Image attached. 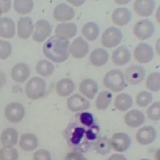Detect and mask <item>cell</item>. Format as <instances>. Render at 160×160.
<instances>
[{
    "instance_id": "39",
    "label": "cell",
    "mask_w": 160,
    "mask_h": 160,
    "mask_svg": "<svg viewBox=\"0 0 160 160\" xmlns=\"http://www.w3.org/2000/svg\"><path fill=\"white\" fill-rule=\"evenodd\" d=\"M12 46L8 41L0 39V58L5 59L11 54Z\"/></svg>"
},
{
    "instance_id": "19",
    "label": "cell",
    "mask_w": 160,
    "mask_h": 160,
    "mask_svg": "<svg viewBox=\"0 0 160 160\" xmlns=\"http://www.w3.org/2000/svg\"><path fill=\"white\" fill-rule=\"evenodd\" d=\"M112 58L115 64L121 66L126 64L130 61L131 55L129 50L126 47L121 46L113 52Z\"/></svg>"
},
{
    "instance_id": "44",
    "label": "cell",
    "mask_w": 160,
    "mask_h": 160,
    "mask_svg": "<svg viewBox=\"0 0 160 160\" xmlns=\"http://www.w3.org/2000/svg\"><path fill=\"white\" fill-rule=\"evenodd\" d=\"M107 160H126L123 155L119 154H114L111 156Z\"/></svg>"
},
{
    "instance_id": "1",
    "label": "cell",
    "mask_w": 160,
    "mask_h": 160,
    "mask_svg": "<svg viewBox=\"0 0 160 160\" xmlns=\"http://www.w3.org/2000/svg\"><path fill=\"white\" fill-rule=\"evenodd\" d=\"M68 130L66 133L67 139L74 149L81 151H86L97 137L98 128L94 126L87 130L77 126Z\"/></svg>"
},
{
    "instance_id": "16",
    "label": "cell",
    "mask_w": 160,
    "mask_h": 160,
    "mask_svg": "<svg viewBox=\"0 0 160 160\" xmlns=\"http://www.w3.org/2000/svg\"><path fill=\"white\" fill-rule=\"evenodd\" d=\"M67 104L68 108L73 112L86 110L89 108L90 106L88 101L78 94L70 97L68 100Z\"/></svg>"
},
{
    "instance_id": "40",
    "label": "cell",
    "mask_w": 160,
    "mask_h": 160,
    "mask_svg": "<svg viewBox=\"0 0 160 160\" xmlns=\"http://www.w3.org/2000/svg\"><path fill=\"white\" fill-rule=\"evenodd\" d=\"M34 160H51L50 153L47 150L41 149L36 151L33 155Z\"/></svg>"
},
{
    "instance_id": "41",
    "label": "cell",
    "mask_w": 160,
    "mask_h": 160,
    "mask_svg": "<svg viewBox=\"0 0 160 160\" xmlns=\"http://www.w3.org/2000/svg\"><path fill=\"white\" fill-rule=\"evenodd\" d=\"M80 118L81 123L86 126L90 127L93 123V117L89 113L85 112L82 113L80 115Z\"/></svg>"
},
{
    "instance_id": "12",
    "label": "cell",
    "mask_w": 160,
    "mask_h": 160,
    "mask_svg": "<svg viewBox=\"0 0 160 160\" xmlns=\"http://www.w3.org/2000/svg\"><path fill=\"white\" fill-rule=\"evenodd\" d=\"M53 15L56 20L65 21L69 20L74 17L75 12L72 7L62 3L58 5L55 8Z\"/></svg>"
},
{
    "instance_id": "20",
    "label": "cell",
    "mask_w": 160,
    "mask_h": 160,
    "mask_svg": "<svg viewBox=\"0 0 160 160\" xmlns=\"http://www.w3.org/2000/svg\"><path fill=\"white\" fill-rule=\"evenodd\" d=\"M124 121L128 126L137 127L144 123L145 117L141 111L137 110H133L126 114L124 117Z\"/></svg>"
},
{
    "instance_id": "38",
    "label": "cell",
    "mask_w": 160,
    "mask_h": 160,
    "mask_svg": "<svg viewBox=\"0 0 160 160\" xmlns=\"http://www.w3.org/2000/svg\"><path fill=\"white\" fill-rule=\"evenodd\" d=\"M148 118L151 120L158 121L160 119V102H156L152 104L147 110Z\"/></svg>"
},
{
    "instance_id": "7",
    "label": "cell",
    "mask_w": 160,
    "mask_h": 160,
    "mask_svg": "<svg viewBox=\"0 0 160 160\" xmlns=\"http://www.w3.org/2000/svg\"><path fill=\"white\" fill-rule=\"evenodd\" d=\"M134 56L138 62L142 63H148L152 60L153 58V48L147 43H140L135 49Z\"/></svg>"
},
{
    "instance_id": "10",
    "label": "cell",
    "mask_w": 160,
    "mask_h": 160,
    "mask_svg": "<svg viewBox=\"0 0 160 160\" xmlns=\"http://www.w3.org/2000/svg\"><path fill=\"white\" fill-rule=\"evenodd\" d=\"M109 141L111 146L114 150L118 152L126 151L130 143L129 137L126 134L122 132L114 134Z\"/></svg>"
},
{
    "instance_id": "23",
    "label": "cell",
    "mask_w": 160,
    "mask_h": 160,
    "mask_svg": "<svg viewBox=\"0 0 160 160\" xmlns=\"http://www.w3.org/2000/svg\"><path fill=\"white\" fill-rule=\"evenodd\" d=\"M18 133L17 131L12 128H8L2 132L0 141L4 147H12L17 143Z\"/></svg>"
},
{
    "instance_id": "31",
    "label": "cell",
    "mask_w": 160,
    "mask_h": 160,
    "mask_svg": "<svg viewBox=\"0 0 160 160\" xmlns=\"http://www.w3.org/2000/svg\"><path fill=\"white\" fill-rule=\"evenodd\" d=\"M112 98V94L108 91L101 92L98 95L96 101V105L99 110L106 109L109 105Z\"/></svg>"
},
{
    "instance_id": "33",
    "label": "cell",
    "mask_w": 160,
    "mask_h": 160,
    "mask_svg": "<svg viewBox=\"0 0 160 160\" xmlns=\"http://www.w3.org/2000/svg\"><path fill=\"white\" fill-rule=\"evenodd\" d=\"M14 7L18 13L26 14L30 12L33 6L32 0H14Z\"/></svg>"
},
{
    "instance_id": "46",
    "label": "cell",
    "mask_w": 160,
    "mask_h": 160,
    "mask_svg": "<svg viewBox=\"0 0 160 160\" xmlns=\"http://www.w3.org/2000/svg\"><path fill=\"white\" fill-rule=\"evenodd\" d=\"M68 2H69L70 3L73 4L74 5L78 6L80 5L81 4H82V3H83L84 1H78V2H77V1H69Z\"/></svg>"
},
{
    "instance_id": "15",
    "label": "cell",
    "mask_w": 160,
    "mask_h": 160,
    "mask_svg": "<svg viewBox=\"0 0 160 160\" xmlns=\"http://www.w3.org/2000/svg\"><path fill=\"white\" fill-rule=\"evenodd\" d=\"M17 24L18 36L24 39L29 38L33 29L32 19L28 17H21L18 20Z\"/></svg>"
},
{
    "instance_id": "25",
    "label": "cell",
    "mask_w": 160,
    "mask_h": 160,
    "mask_svg": "<svg viewBox=\"0 0 160 160\" xmlns=\"http://www.w3.org/2000/svg\"><path fill=\"white\" fill-rule=\"evenodd\" d=\"M98 86L96 82L91 79H87L80 84L79 90L81 92L88 98H93L98 91Z\"/></svg>"
},
{
    "instance_id": "9",
    "label": "cell",
    "mask_w": 160,
    "mask_h": 160,
    "mask_svg": "<svg viewBox=\"0 0 160 160\" xmlns=\"http://www.w3.org/2000/svg\"><path fill=\"white\" fill-rule=\"evenodd\" d=\"M125 74L127 81L129 83L132 85H136L143 80L145 73L143 67L133 65L126 70Z\"/></svg>"
},
{
    "instance_id": "22",
    "label": "cell",
    "mask_w": 160,
    "mask_h": 160,
    "mask_svg": "<svg viewBox=\"0 0 160 160\" xmlns=\"http://www.w3.org/2000/svg\"><path fill=\"white\" fill-rule=\"evenodd\" d=\"M15 31V23L11 19L7 17L0 18V36L12 38L14 35Z\"/></svg>"
},
{
    "instance_id": "45",
    "label": "cell",
    "mask_w": 160,
    "mask_h": 160,
    "mask_svg": "<svg viewBox=\"0 0 160 160\" xmlns=\"http://www.w3.org/2000/svg\"><path fill=\"white\" fill-rule=\"evenodd\" d=\"M6 78L4 73L0 71V88L5 83Z\"/></svg>"
},
{
    "instance_id": "13",
    "label": "cell",
    "mask_w": 160,
    "mask_h": 160,
    "mask_svg": "<svg viewBox=\"0 0 160 160\" xmlns=\"http://www.w3.org/2000/svg\"><path fill=\"white\" fill-rule=\"evenodd\" d=\"M156 3L154 0H136L135 1L134 9L139 16L147 17L151 15L153 12Z\"/></svg>"
},
{
    "instance_id": "17",
    "label": "cell",
    "mask_w": 160,
    "mask_h": 160,
    "mask_svg": "<svg viewBox=\"0 0 160 160\" xmlns=\"http://www.w3.org/2000/svg\"><path fill=\"white\" fill-rule=\"evenodd\" d=\"M156 136V132L152 126H144L137 132L136 137L138 142L142 144H147L152 142Z\"/></svg>"
},
{
    "instance_id": "5",
    "label": "cell",
    "mask_w": 160,
    "mask_h": 160,
    "mask_svg": "<svg viewBox=\"0 0 160 160\" xmlns=\"http://www.w3.org/2000/svg\"><path fill=\"white\" fill-rule=\"evenodd\" d=\"M122 36L120 30L112 27L106 29L102 34L101 42L102 45L107 48H112L119 44Z\"/></svg>"
},
{
    "instance_id": "6",
    "label": "cell",
    "mask_w": 160,
    "mask_h": 160,
    "mask_svg": "<svg viewBox=\"0 0 160 160\" xmlns=\"http://www.w3.org/2000/svg\"><path fill=\"white\" fill-rule=\"evenodd\" d=\"M154 31V24L147 19L139 21L136 24L133 28L134 35L139 39L142 40L150 38Z\"/></svg>"
},
{
    "instance_id": "2",
    "label": "cell",
    "mask_w": 160,
    "mask_h": 160,
    "mask_svg": "<svg viewBox=\"0 0 160 160\" xmlns=\"http://www.w3.org/2000/svg\"><path fill=\"white\" fill-rule=\"evenodd\" d=\"M69 44L68 40L62 37L53 36L45 43L44 53L47 58L54 62H63L69 55Z\"/></svg>"
},
{
    "instance_id": "30",
    "label": "cell",
    "mask_w": 160,
    "mask_h": 160,
    "mask_svg": "<svg viewBox=\"0 0 160 160\" xmlns=\"http://www.w3.org/2000/svg\"><path fill=\"white\" fill-rule=\"evenodd\" d=\"M132 103V99L129 95L122 93L117 97L115 100L114 105L118 110L124 111L129 109Z\"/></svg>"
},
{
    "instance_id": "26",
    "label": "cell",
    "mask_w": 160,
    "mask_h": 160,
    "mask_svg": "<svg viewBox=\"0 0 160 160\" xmlns=\"http://www.w3.org/2000/svg\"><path fill=\"white\" fill-rule=\"evenodd\" d=\"M56 34L66 39L73 37L77 32V27L73 23H62L58 24L55 29Z\"/></svg>"
},
{
    "instance_id": "21",
    "label": "cell",
    "mask_w": 160,
    "mask_h": 160,
    "mask_svg": "<svg viewBox=\"0 0 160 160\" xmlns=\"http://www.w3.org/2000/svg\"><path fill=\"white\" fill-rule=\"evenodd\" d=\"M131 14L130 11L125 8H119L116 9L112 15L113 22L119 26L127 24L130 21Z\"/></svg>"
},
{
    "instance_id": "37",
    "label": "cell",
    "mask_w": 160,
    "mask_h": 160,
    "mask_svg": "<svg viewBox=\"0 0 160 160\" xmlns=\"http://www.w3.org/2000/svg\"><path fill=\"white\" fill-rule=\"evenodd\" d=\"M152 98L150 92L146 91L140 92L136 97V102L138 105L142 107L146 106L152 101Z\"/></svg>"
},
{
    "instance_id": "18",
    "label": "cell",
    "mask_w": 160,
    "mask_h": 160,
    "mask_svg": "<svg viewBox=\"0 0 160 160\" xmlns=\"http://www.w3.org/2000/svg\"><path fill=\"white\" fill-rule=\"evenodd\" d=\"M30 74V69L28 65L23 63H19L12 68L11 76L15 81L23 82L26 81Z\"/></svg>"
},
{
    "instance_id": "24",
    "label": "cell",
    "mask_w": 160,
    "mask_h": 160,
    "mask_svg": "<svg viewBox=\"0 0 160 160\" xmlns=\"http://www.w3.org/2000/svg\"><path fill=\"white\" fill-rule=\"evenodd\" d=\"M108 58V52L103 49L99 48L92 52L89 56V60L93 65L96 67H100L107 62Z\"/></svg>"
},
{
    "instance_id": "47",
    "label": "cell",
    "mask_w": 160,
    "mask_h": 160,
    "mask_svg": "<svg viewBox=\"0 0 160 160\" xmlns=\"http://www.w3.org/2000/svg\"><path fill=\"white\" fill-rule=\"evenodd\" d=\"M140 160H149L148 159H141Z\"/></svg>"
},
{
    "instance_id": "42",
    "label": "cell",
    "mask_w": 160,
    "mask_h": 160,
    "mask_svg": "<svg viewBox=\"0 0 160 160\" xmlns=\"http://www.w3.org/2000/svg\"><path fill=\"white\" fill-rule=\"evenodd\" d=\"M11 6V0H0V15L8 12Z\"/></svg>"
},
{
    "instance_id": "11",
    "label": "cell",
    "mask_w": 160,
    "mask_h": 160,
    "mask_svg": "<svg viewBox=\"0 0 160 160\" xmlns=\"http://www.w3.org/2000/svg\"><path fill=\"white\" fill-rule=\"evenodd\" d=\"M36 28L33 38L38 42L44 41L50 35L52 31L50 24L44 20L38 21L36 24Z\"/></svg>"
},
{
    "instance_id": "4",
    "label": "cell",
    "mask_w": 160,
    "mask_h": 160,
    "mask_svg": "<svg viewBox=\"0 0 160 160\" xmlns=\"http://www.w3.org/2000/svg\"><path fill=\"white\" fill-rule=\"evenodd\" d=\"M45 90V83L42 78L36 77L32 78L27 83L26 93L32 99H38L43 95Z\"/></svg>"
},
{
    "instance_id": "28",
    "label": "cell",
    "mask_w": 160,
    "mask_h": 160,
    "mask_svg": "<svg viewBox=\"0 0 160 160\" xmlns=\"http://www.w3.org/2000/svg\"><path fill=\"white\" fill-rule=\"evenodd\" d=\"M74 84L72 81L65 78L60 80L56 86L58 93L61 96H68L71 93L74 88Z\"/></svg>"
},
{
    "instance_id": "8",
    "label": "cell",
    "mask_w": 160,
    "mask_h": 160,
    "mask_svg": "<svg viewBox=\"0 0 160 160\" xmlns=\"http://www.w3.org/2000/svg\"><path fill=\"white\" fill-rule=\"evenodd\" d=\"M5 114L7 119L13 122L20 121L23 118L25 110L21 104L13 102L8 104L6 107Z\"/></svg>"
},
{
    "instance_id": "36",
    "label": "cell",
    "mask_w": 160,
    "mask_h": 160,
    "mask_svg": "<svg viewBox=\"0 0 160 160\" xmlns=\"http://www.w3.org/2000/svg\"><path fill=\"white\" fill-rule=\"evenodd\" d=\"M95 148L99 154L102 155L107 154L110 149L109 140L105 137L100 138L95 143Z\"/></svg>"
},
{
    "instance_id": "3",
    "label": "cell",
    "mask_w": 160,
    "mask_h": 160,
    "mask_svg": "<svg viewBox=\"0 0 160 160\" xmlns=\"http://www.w3.org/2000/svg\"><path fill=\"white\" fill-rule=\"evenodd\" d=\"M105 86L114 92H119L125 87V82L122 73L118 70H112L108 72L103 79Z\"/></svg>"
},
{
    "instance_id": "27",
    "label": "cell",
    "mask_w": 160,
    "mask_h": 160,
    "mask_svg": "<svg viewBox=\"0 0 160 160\" xmlns=\"http://www.w3.org/2000/svg\"><path fill=\"white\" fill-rule=\"evenodd\" d=\"M38 143L37 139L34 135L31 133H26L21 136L19 145L23 150L29 151L36 148Z\"/></svg>"
},
{
    "instance_id": "35",
    "label": "cell",
    "mask_w": 160,
    "mask_h": 160,
    "mask_svg": "<svg viewBox=\"0 0 160 160\" xmlns=\"http://www.w3.org/2000/svg\"><path fill=\"white\" fill-rule=\"evenodd\" d=\"M146 86L149 90L156 92L160 89V74L158 72L151 74L148 78L146 82Z\"/></svg>"
},
{
    "instance_id": "34",
    "label": "cell",
    "mask_w": 160,
    "mask_h": 160,
    "mask_svg": "<svg viewBox=\"0 0 160 160\" xmlns=\"http://www.w3.org/2000/svg\"><path fill=\"white\" fill-rule=\"evenodd\" d=\"M18 152L12 147H4L0 150V160H18Z\"/></svg>"
},
{
    "instance_id": "32",
    "label": "cell",
    "mask_w": 160,
    "mask_h": 160,
    "mask_svg": "<svg viewBox=\"0 0 160 160\" xmlns=\"http://www.w3.org/2000/svg\"><path fill=\"white\" fill-rule=\"evenodd\" d=\"M54 69V66L52 63L46 60L39 61L36 67V70L37 72L45 77L51 75Z\"/></svg>"
},
{
    "instance_id": "29",
    "label": "cell",
    "mask_w": 160,
    "mask_h": 160,
    "mask_svg": "<svg viewBox=\"0 0 160 160\" xmlns=\"http://www.w3.org/2000/svg\"><path fill=\"white\" fill-rule=\"evenodd\" d=\"M82 33L84 37L90 41H93L97 38L99 33V29L98 25L93 22L86 23L82 29Z\"/></svg>"
},
{
    "instance_id": "14",
    "label": "cell",
    "mask_w": 160,
    "mask_h": 160,
    "mask_svg": "<svg viewBox=\"0 0 160 160\" xmlns=\"http://www.w3.org/2000/svg\"><path fill=\"white\" fill-rule=\"evenodd\" d=\"M88 43L81 37L75 39L69 48L70 52L72 55L77 58L85 57L88 53Z\"/></svg>"
},
{
    "instance_id": "43",
    "label": "cell",
    "mask_w": 160,
    "mask_h": 160,
    "mask_svg": "<svg viewBox=\"0 0 160 160\" xmlns=\"http://www.w3.org/2000/svg\"><path fill=\"white\" fill-rule=\"evenodd\" d=\"M65 160H88L83 156L78 153L71 152L68 154Z\"/></svg>"
}]
</instances>
